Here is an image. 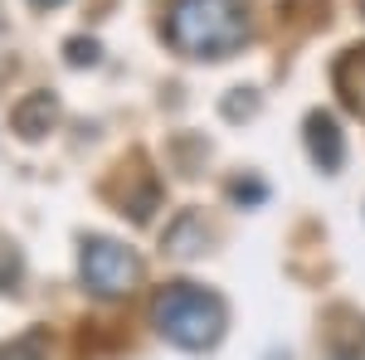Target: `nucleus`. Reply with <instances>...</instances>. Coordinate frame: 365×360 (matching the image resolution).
Masks as SVG:
<instances>
[{
	"instance_id": "8",
	"label": "nucleus",
	"mask_w": 365,
	"mask_h": 360,
	"mask_svg": "<svg viewBox=\"0 0 365 360\" xmlns=\"http://www.w3.org/2000/svg\"><path fill=\"white\" fill-rule=\"evenodd\" d=\"M68 63H98V44L93 39H68Z\"/></svg>"
},
{
	"instance_id": "2",
	"label": "nucleus",
	"mask_w": 365,
	"mask_h": 360,
	"mask_svg": "<svg viewBox=\"0 0 365 360\" xmlns=\"http://www.w3.org/2000/svg\"><path fill=\"white\" fill-rule=\"evenodd\" d=\"M151 322H156V331L166 336L170 346H180V351H210L225 336L229 312L215 292H205L195 282H170L151 302Z\"/></svg>"
},
{
	"instance_id": "9",
	"label": "nucleus",
	"mask_w": 365,
	"mask_h": 360,
	"mask_svg": "<svg viewBox=\"0 0 365 360\" xmlns=\"http://www.w3.org/2000/svg\"><path fill=\"white\" fill-rule=\"evenodd\" d=\"M15 277H20V258L10 249H0V287H15Z\"/></svg>"
},
{
	"instance_id": "11",
	"label": "nucleus",
	"mask_w": 365,
	"mask_h": 360,
	"mask_svg": "<svg viewBox=\"0 0 365 360\" xmlns=\"http://www.w3.org/2000/svg\"><path fill=\"white\" fill-rule=\"evenodd\" d=\"M0 360H39V356H34V346H29V341H20V346L0 351Z\"/></svg>"
},
{
	"instance_id": "7",
	"label": "nucleus",
	"mask_w": 365,
	"mask_h": 360,
	"mask_svg": "<svg viewBox=\"0 0 365 360\" xmlns=\"http://www.w3.org/2000/svg\"><path fill=\"white\" fill-rule=\"evenodd\" d=\"M205 244H210V229H205V220L190 215V210L166 229V253L170 258H195V253H205Z\"/></svg>"
},
{
	"instance_id": "12",
	"label": "nucleus",
	"mask_w": 365,
	"mask_h": 360,
	"mask_svg": "<svg viewBox=\"0 0 365 360\" xmlns=\"http://www.w3.org/2000/svg\"><path fill=\"white\" fill-rule=\"evenodd\" d=\"M34 5H44V10H49V5H63V0H34Z\"/></svg>"
},
{
	"instance_id": "4",
	"label": "nucleus",
	"mask_w": 365,
	"mask_h": 360,
	"mask_svg": "<svg viewBox=\"0 0 365 360\" xmlns=\"http://www.w3.org/2000/svg\"><path fill=\"white\" fill-rule=\"evenodd\" d=\"M54 122H58L54 93H29V98H20V103H15V112H10V127H15L25 141L49 137V132H54Z\"/></svg>"
},
{
	"instance_id": "1",
	"label": "nucleus",
	"mask_w": 365,
	"mask_h": 360,
	"mask_svg": "<svg viewBox=\"0 0 365 360\" xmlns=\"http://www.w3.org/2000/svg\"><path fill=\"white\" fill-rule=\"evenodd\" d=\"M166 39L185 58H229L249 44V10L244 0H175Z\"/></svg>"
},
{
	"instance_id": "3",
	"label": "nucleus",
	"mask_w": 365,
	"mask_h": 360,
	"mask_svg": "<svg viewBox=\"0 0 365 360\" xmlns=\"http://www.w3.org/2000/svg\"><path fill=\"white\" fill-rule=\"evenodd\" d=\"M78 273L98 297H122L132 292L141 277V258L132 249H122L117 239H88L83 258H78Z\"/></svg>"
},
{
	"instance_id": "6",
	"label": "nucleus",
	"mask_w": 365,
	"mask_h": 360,
	"mask_svg": "<svg viewBox=\"0 0 365 360\" xmlns=\"http://www.w3.org/2000/svg\"><path fill=\"white\" fill-rule=\"evenodd\" d=\"M336 93L351 112L365 117V49H346L336 58Z\"/></svg>"
},
{
	"instance_id": "5",
	"label": "nucleus",
	"mask_w": 365,
	"mask_h": 360,
	"mask_svg": "<svg viewBox=\"0 0 365 360\" xmlns=\"http://www.w3.org/2000/svg\"><path fill=\"white\" fill-rule=\"evenodd\" d=\"M307 151L322 170H341L346 161V141H341V127L331 112H312L307 117Z\"/></svg>"
},
{
	"instance_id": "10",
	"label": "nucleus",
	"mask_w": 365,
	"mask_h": 360,
	"mask_svg": "<svg viewBox=\"0 0 365 360\" xmlns=\"http://www.w3.org/2000/svg\"><path fill=\"white\" fill-rule=\"evenodd\" d=\"M234 200H249V205H258V200H263V185H258V180H249V185H244V180H234Z\"/></svg>"
}]
</instances>
